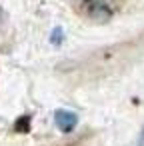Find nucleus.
<instances>
[{"label": "nucleus", "mask_w": 144, "mask_h": 146, "mask_svg": "<svg viewBox=\"0 0 144 146\" xmlns=\"http://www.w3.org/2000/svg\"><path fill=\"white\" fill-rule=\"evenodd\" d=\"M54 122L62 132H72L78 124V116L72 110H56L54 114Z\"/></svg>", "instance_id": "1"}, {"label": "nucleus", "mask_w": 144, "mask_h": 146, "mask_svg": "<svg viewBox=\"0 0 144 146\" xmlns=\"http://www.w3.org/2000/svg\"><path fill=\"white\" fill-rule=\"evenodd\" d=\"M138 146H144V128H142V132L138 136Z\"/></svg>", "instance_id": "3"}, {"label": "nucleus", "mask_w": 144, "mask_h": 146, "mask_svg": "<svg viewBox=\"0 0 144 146\" xmlns=\"http://www.w3.org/2000/svg\"><path fill=\"white\" fill-rule=\"evenodd\" d=\"M62 36H64V30H62V28H54V32H52V36H50V40H52L54 44H60Z\"/></svg>", "instance_id": "2"}]
</instances>
